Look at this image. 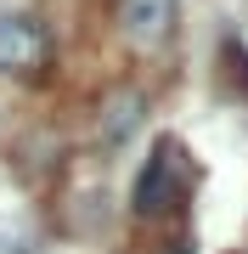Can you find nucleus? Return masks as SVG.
<instances>
[{
  "label": "nucleus",
  "instance_id": "1",
  "mask_svg": "<svg viewBox=\"0 0 248 254\" xmlns=\"http://www.w3.org/2000/svg\"><path fill=\"white\" fill-rule=\"evenodd\" d=\"M51 57V34L34 11H0V73H34Z\"/></svg>",
  "mask_w": 248,
  "mask_h": 254
},
{
  "label": "nucleus",
  "instance_id": "2",
  "mask_svg": "<svg viewBox=\"0 0 248 254\" xmlns=\"http://www.w3.org/2000/svg\"><path fill=\"white\" fill-rule=\"evenodd\" d=\"M175 187H181V147L164 136L152 147L147 170L136 175V215H164V209L175 203Z\"/></svg>",
  "mask_w": 248,
  "mask_h": 254
},
{
  "label": "nucleus",
  "instance_id": "3",
  "mask_svg": "<svg viewBox=\"0 0 248 254\" xmlns=\"http://www.w3.org/2000/svg\"><path fill=\"white\" fill-rule=\"evenodd\" d=\"M175 6H181V0H119V23H124L130 46L158 51L175 34Z\"/></svg>",
  "mask_w": 248,
  "mask_h": 254
},
{
  "label": "nucleus",
  "instance_id": "4",
  "mask_svg": "<svg viewBox=\"0 0 248 254\" xmlns=\"http://www.w3.org/2000/svg\"><path fill=\"white\" fill-rule=\"evenodd\" d=\"M141 108H147V102H141L136 91H124L119 102H113V108H107V141H124L130 130H136V119H141Z\"/></svg>",
  "mask_w": 248,
  "mask_h": 254
},
{
  "label": "nucleus",
  "instance_id": "5",
  "mask_svg": "<svg viewBox=\"0 0 248 254\" xmlns=\"http://www.w3.org/2000/svg\"><path fill=\"white\" fill-rule=\"evenodd\" d=\"M0 254H34V232H28L23 220L0 215Z\"/></svg>",
  "mask_w": 248,
  "mask_h": 254
}]
</instances>
